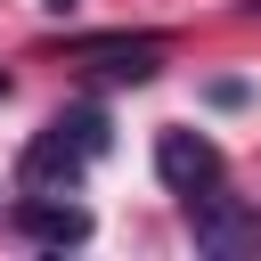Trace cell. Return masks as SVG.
Listing matches in <instances>:
<instances>
[{
    "label": "cell",
    "instance_id": "cell-1",
    "mask_svg": "<svg viewBox=\"0 0 261 261\" xmlns=\"http://www.w3.org/2000/svg\"><path fill=\"white\" fill-rule=\"evenodd\" d=\"M90 163H98V155H90V147H82L65 122H49V130H41V139L16 155V188H24V196H73Z\"/></svg>",
    "mask_w": 261,
    "mask_h": 261
},
{
    "label": "cell",
    "instance_id": "cell-2",
    "mask_svg": "<svg viewBox=\"0 0 261 261\" xmlns=\"http://www.w3.org/2000/svg\"><path fill=\"white\" fill-rule=\"evenodd\" d=\"M179 204H188V237H196L204 253H253V245H261L253 204H245V196H220V179L196 188V196H179Z\"/></svg>",
    "mask_w": 261,
    "mask_h": 261
},
{
    "label": "cell",
    "instance_id": "cell-3",
    "mask_svg": "<svg viewBox=\"0 0 261 261\" xmlns=\"http://www.w3.org/2000/svg\"><path fill=\"white\" fill-rule=\"evenodd\" d=\"M155 179L171 188V196H196V188H212L220 179V147L204 139V130H155Z\"/></svg>",
    "mask_w": 261,
    "mask_h": 261
},
{
    "label": "cell",
    "instance_id": "cell-4",
    "mask_svg": "<svg viewBox=\"0 0 261 261\" xmlns=\"http://www.w3.org/2000/svg\"><path fill=\"white\" fill-rule=\"evenodd\" d=\"M16 237H33V245H82L90 237V212L65 204V196H24L16 204Z\"/></svg>",
    "mask_w": 261,
    "mask_h": 261
},
{
    "label": "cell",
    "instance_id": "cell-5",
    "mask_svg": "<svg viewBox=\"0 0 261 261\" xmlns=\"http://www.w3.org/2000/svg\"><path fill=\"white\" fill-rule=\"evenodd\" d=\"M245 16H261V0H245Z\"/></svg>",
    "mask_w": 261,
    "mask_h": 261
},
{
    "label": "cell",
    "instance_id": "cell-6",
    "mask_svg": "<svg viewBox=\"0 0 261 261\" xmlns=\"http://www.w3.org/2000/svg\"><path fill=\"white\" fill-rule=\"evenodd\" d=\"M0 98H8V65H0Z\"/></svg>",
    "mask_w": 261,
    "mask_h": 261
}]
</instances>
